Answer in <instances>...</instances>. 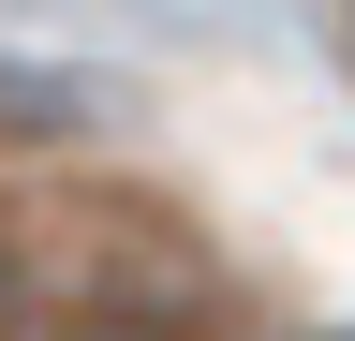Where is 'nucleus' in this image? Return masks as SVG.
Listing matches in <instances>:
<instances>
[{
	"mask_svg": "<svg viewBox=\"0 0 355 341\" xmlns=\"http://www.w3.org/2000/svg\"><path fill=\"white\" fill-rule=\"evenodd\" d=\"M74 341H178V326H119V312H89V326H74Z\"/></svg>",
	"mask_w": 355,
	"mask_h": 341,
	"instance_id": "nucleus-1",
	"label": "nucleus"
}]
</instances>
